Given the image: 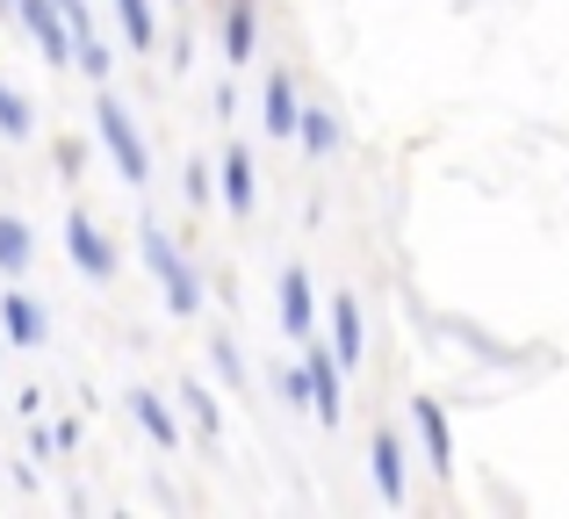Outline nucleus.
I'll return each mask as SVG.
<instances>
[{
    "instance_id": "5",
    "label": "nucleus",
    "mask_w": 569,
    "mask_h": 519,
    "mask_svg": "<svg viewBox=\"0 0 569 519\" xmlns=\"http://www.w3.org/2000/svg\"><path fill=\"white\" fill-rule=\"evenodd\" d=\"M66 253L80 260V275H94V281H109V275H116V246L101 239L87 217H66Z\"/></svg>"
},
{
    "instance_id": "12",
    "label": "nucleus",
    "mask_w": 569,
    "mask_h": 519,
    "mask_svg": "<svg viewBox=\"0 0 569 519\" xmlns=\"http://www.w3.org/2000/svg\"><path fill=\"white\" fill-rule=\"evenodd\" d=\"M411 419H418V440H426V462L447 477V469H455V440H447V419H440V405H426V397H418V405H411Z\"/></svg>"
},
{
    "instance_id": "19",
    "label": "nucleus",
    "mask_w": 569,
    "mask_h": 519,
    "mask_svg": "<svg viewBox=\"0 0 569 519\" xmlns=\"http://www.w3.org/2000/svg\"><path fill=\"white\" fill-rule=\"evenodd\" d=\"M281 397H289V405H318V382H310V361L281 368Z\"/></svg>"
},
{
    "instance_id": "15",
    "label": "nucleus",
    "mask_w": 569,
    "mask_h": 519,
    "mask_svg": "<svg viewBox=\"0 0 569 519\" xmlns=\"http://www.w3.org/2000/svg\"><path fill=\"white\" fill-rule=\"evenodd\" d=\"M116 14H123V37H130V51H152V43H159L152 0H116Z\"/></svg>"
},
{
    "instance_id": "10",
    "label": "nucleus",
    "mask_w": 569,
    "mask_h": 519,
    "mask_svg": "<svg viewBox=\"0 0 569 519\" xmlns=\"http://www.w3.org/2000/svg\"><path fill=\"white\" fill-rule=\"evenodd\" d=\"M252 37H260V8H252V0H231V14H223V58H231V66H252Z\"/></svg>"
},
{
    "instance_id": "16",
    "label": "nucleus",
    "mask_w": 569,
    "mask_h": 519,
    "mask_svg": "<svg viewBox=\"0 0 569 519\" xmlns=\"http://www.w3.org/2000/svg\"><path fill=\"white\" fill-rule=\"evenodd\" d=\"M332 144H339V116H332V109H303V152L325 159Z\"/></svg>"
},
{
    "instance_id": "3",
    "label": "nucleus",
    "mask_w": 569,
    "mask_h": 519,
    "mask_svg": "<svg viewBox=\"0 0 569 519\" xmlns=\"http://www.w3.org/2000/svg\"><path fill=\"white\" fill-rule=\"evenodd\" d=\"M14 8H22V22H29V37L43 43V58H51V66H80V43H72V22H66V8H58V0H14Z\"/></svg>"
},
{
    "instance_id": "9",
    "label": "nucleus",
    "mask_w": 569,
    "mask_h": 519,
    "mask_svg": "<svg viewBox=\"0 0 569 519\" xmlns=\"http://www.w3.org/2000/svg\"><path fill=\"white\" fill-rule=\"evenodd\" d=\"M303 361H310V382H318V405H310V411H318V419H325V426H339V368H347V361H339V353H332V347H325V353H318V347H310V353H303Z\"/></svg>"
},
{
    "instance_id": "8",
    "label": "nucleus",
    "mask_w": 569,
    "mask_h": 519,
    "mask_svg": "<svg viewBox=\"0 0 569 519\" xmlns=\"http://www.w3.org/2000/svg\"><path fill=\"white\" fill-rule=\"evenodd\" d=\"M217 173H223V210L246 217V210H252V188H260V181H252V152H246V144H231Z\"/></svg>"
},
{
    "instance_id": "11",
    "label": "nucleus",
    "mask_w": 569,
    "mask_h": 519,
    "mask_svg": "<svg viewBox=\"0 0 569 519\" xmlns=\"http://www.w3.org/2000/svg\"><path fill=\"white\" fill-rule=\"evenodd\" d=\"M0 325H8V339H14V347H43V310L29 303L22 289H8V296H0Z\"/></svg>"
},
{
    "instance_id": "20",
    "label": "nucleus",
    "mask_w": 569,
    "mask_h": 519,
    "mask_svg": "<svg viewBox=\"0 0 569 519\" xmlns=\"http://www.w3.org/2000/svg\"><path fill=\"white\" fill-rule=\"evenodd\" d=\"M0 130H8V138H29V101L14 94V87H0Z\"/></svg>"
},
{
    "instance_id": "1",
    "label": "nucleus",
    "mask_w": 569,
    "mask_h": 519,
    "mask_svg": "<svg viewBox=\"0 0 569 519\" xmlns=\"http://www.w3.org/2000/svg\"><path fill=\"white\" fill-rule=\"evenodd\" d=\"M94 130H101V144H109V159L123 167V181H130V188H144V181H152L144 138H138V123H130V109H123L116 94H101V101H94Z\"/></svg>"
},
{
    "instance_id": "4",
    "label": "nucleus",
    "mask_w": 569,
    "mask_h": 519,
    "mask_svg": "<svg viewBox=\"0 0 569 519\" xmlns=\"http://www.w3.org/2000/svg\"><path fill=\"white\" fill-rule=\"evenodd\" d=\"M310 318H318L310 275H303V267H281V332H289L296 347H310Z\"/></svg>"
},
{
    "instance_id": "6",
    "label": "nucleus",
    "mask_w": 569,
    "mask_h": 519,
    "mask_svg": "<svg viewBox=\"0 0 569 519\" xmlns=\"http://www.w3.org/2000/svg\"><path fill=\"white\" fill-rule=\"evenodd\" d=\"M260 123H267V138H296V130H303V109H296V80H289V72H267Z\"/></svg>"
},
{
    "instance_id": "18",
    "label": "nucleus",
    "mask_w": 569,
    "mask_h": 519,
    "mask_svg": "<svg viewBox=\"0 0 569 519\" xmlns=\"http://www.w3.org/2000/svg\"><path fill=\"white\" fill-rule=\"evenodd\" d=\"M181 405L194 411V426H202V433H223V411H217V397H209L202 382H188V390H181Z\"/></svg>"
},
{
    "instance_id": "14",
    "label": "nucleus",
    "mask_w": 569,
    "mask_h": 519,
    "mask_svg": "<svg viewBox=\"0 0 569 519\" xmlns=\"http://www.w3.org/2000/svg\"><path fill=\"white\" fill-rule=\"evenodd\" d=\"M130 411H138V426H144V433L159 440V448H181V426H173V411L159 405L152 390H130Z\"/></svg>"
},
{
    "instance_id": "21",
    "label": "nucleus",
    "mask_w": 569,
    "mask_h": 519,
    "mask_svg": "<svg viewBox=\"0 0 569 519\" xmlns=\"http://www.w3.org/2000/svg\"><path fill=\"white\" fill-rule=\"evenodd\" d=\"M209 361H217V376H223V382H238V390H246V361H238L231 339H217V347H209Z\"/></svg>"
},
{
    "instance_id": "13",
    "label": "nucleus",
    "mask_w": 569,
    "mask_h": 519,
    "mask_svg": "<svg viewBox=\"0 0 569 519\" xmlns=\"http://www.w3.org/2000/svg\"><path fill=\"white\" fill-rule=\"evenodd\" d=\"M332 353L347 368H361V310H353V296H332Z\"/></svg>"
},
{
    "instance_id": "7",
    "label": "nucleus",
    "mask_w": 569,
    "mask_h": 519,
    "mask_svg": "<svg viewBox=\"0 0 569 519\" xmlns=\"http://www.w3.org/2000/svg\"><path fill=\"white\" fill-rule=\"evenodd\" d=\"M368 462H376V491H382V506H403V440H397V433H376Z\"/></svg>"
},
{
    "instance_id": "17",
    "label": "nucleus",
    "mask_w": 569,
    "mask_h": 519,
    "mask_svg": "<svg viewBox=\"0 0 569 519\" xmlns=\"http://www.w3.org/2000/svg\"><path fill=\"white\" fill-rule=\"evenodd\" d=\"M0 267H8V275L29 267V224L22 217H0Z\"/></svg>"
},
{
    "instance_id": "2",
    "label": "nucleus",
    "mask_w": 569,
    "mask_h": 519,
    "mask_svg": "<svg viewBox=\"0 0 569 519\" xmlns=\"http://www.w3.org/2000/svg\"><path fill=\"white\" fill-rule=\"evenodd\" d=\"M138 231H144V260H152V275L167 281V303L181 310V318H194V310H202V281H194V267L173 253V239L159 224H138Z\"/></svg>"
},
{
    "instance_id": "22",
    "label": "nucleus",
    "mask_w": 569,
    "mask_h": 519,
    "mask_svg": "<svg viewBox=\"0 0 569 519\" xmlns=\"http://www.w3.org/2000/svg\"><path fill=\"white\" fill-rule=\"evenodd\" d=\"M0 8H8V0H0Z\"/></svg>"
}]
</instances>
